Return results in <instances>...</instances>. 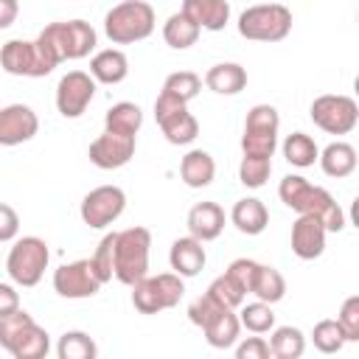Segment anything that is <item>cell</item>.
<instances>
[{"label": "cell", "mask_w": 359, "mask_h": 359, "mask_svg": "<svg viewBox=\"0 0 359 359\" xmlns=\"http://www.w3.org/2000/svg\"><path fill=\"white\" fill-rule=\"evenodd\" d=\"M278 196L286 208L297 210V213H311V216H320L323 224L328 227V233H339L345 227V216L339 210V205L334 202V196L320 188V185H311L306 177L300 174H286L278 185Z\"/></svg>", "instance_id": "obj_1"}, {"label": "cell", "mask_w": 359, "mask_h": 359, "mask_svg": "<svg viewBox=\"0 0 359 359\" xmlns=\"http://www.w3.org/2000/svg\"><path fill=\"white\" fill-rule=\"evenodd\" d=\"M0 345L14 359H42L50 351L48 331L39 328L25 309L0 317Z\"/></svg>", "instance_id": "obj_2"}, {"label": "cell", "mask_w": 359, "mask_h": 359, "mask_svg": "<svg viewBox=\"0 0 359 359\" xmlns=\"http://www.w3.org/2000/svg\"><path fill=\"white\" fill-rule=\"evenodd\" d=\"M62 59L53 53V48L36 36L34 42L28 39H8L0 48V65L8 76H28V79H42L48 76Z\"/></svg>", "instance_id": "obj_3"}, {"label": "cell", "mask_w": 359, "mask_h": 359, "mask_svg": "<svg viewBox=\"0 0 359 359\" xmlns=\"http://www.w3.org/2000/svg\"><path fill=\"white\" fill-rule=\"evenodd\" d=\"M154 8L146 0H123L118 6H112L104 17V34L109 36V42L115 45H132L140 42L146 36H151L154 31Z\"/></svg>", "instance_id": "obj_4"}, {"label": "cell", "mask_w": 359, "mask_h": 359, "mask_svg": "<svg viewBox=\"0 0 359 359\" xmlns=\"http://www.w3.org/2000/svg\"><path fill=\"white\" fill-rule=\"evenodd\" d=\"M292 31V11L283 3H258L238 14V34L250 42H280Z\"/></svg>", "instance_id": "obj_5"}, {"label": "cell", "mask_w": 359, "mask_h": 359, "mask_svg": "<svg viewBox=\"0 0 359 359\" xmlns=\"http://www.w3.org/2000/svg\"><path fill=\"white\" fill-rule=\"evenodd\" d=\"M149 250L151 233L146 227H126L115 238V278L126 286H135L149 275Z\"/></svg>", "instance_id": "obj_6"}, {"label": "cell", "mask_w": 359, "mask_h": 359, "mask_svg": "<svg viewBox=\"0 0 359 359\" xmlns=\"http://www.w3.org/2000/svg\"><path fill=\"white\" fill-rule=\"evenodd\" d=\"M50 250L39 236H22L6 255V272L17 286H36L48 269Z\"/></svg>", "instance_id": "obj_7"}, {"label": "cell", "mask_w": 359, "mask_h": 359, "mask_svg": "<svg viewBox=\"0 0 359 359\" xmlns=\"http://www.w3.org/2000/svg\"><path fill=\"white\" fill-rule=\"evenodd\" d=\"M185 294L182 275L177 272H160L154 278H143L132 286V306L140 314H157L165 309H174Z\"/></svg>", "instance_id": "obj_8"}, {"label": "cell", "mask_w": 359, "mask_h": 359, "mask_svg": "<svg viewBox=\"0 0 359 359\" xmlns=\"http://www.w3.org/2000/svg\"><path fill=\"white\" fill-rule=\"evenodd\" d=\"M39 36L53 48V53L65 59H84L98 45L95 28L87 20H67V22H50L39 31Z\"/></svg>", "instance_id": "obj_9"}, {"label": "cell", "mask_w": 359, "mask_h": 359, "mask_svg": "<svg viewBox=\"0 0 359 359\" xmlns=\"http://www.w3.org/2000/svg\"><path fill=\"white\" fill-rule=\"evenodd\" d=\"M278 129H280L278 109L272 104H255L244 118L241 151L255 157H272L278 149Z\"/></svg>", "instance_id": "obj_10"}, {"label": "cell", "mask_w": 359, "mask_h": 359, "mask_svg": "<svg viewBox=\"0 0 359 359\" xmlns=\"http://www.w3.org/2000/svg\"><path fill=\"white\" fill-rule=\"evenodd\" d=\"M309 115L314 126H320L328 135H348L359 123V104L351 95H317L309 107Z\"/></svg>", "instance_id": "obj_11"}, {"label": "cell", "mask_w": 359, "mask_h": 359, "mask_svg": "<svg viewBox=\"0 0 359 359\" xmlns=\"http://www.w3.org/2000/svg\"><path fill=\"white\" fill-rule=\"evenodd\" d=\"M154 121L171 146H185V143L196 140V135H199V121L188 112V104H182L165 93H160L154 101Z\"/></svg>", "instance_id": "obj_12"}, {"label": "cell", "mask_w": 359, "mask_h": 359, "mask_svg": "<svg viewBox=\"0 0 359 359\" xmlns=\"http://www.w3.org/2000/svg\"><path fill=\"white\" fill-rule=\"evenodd\" d=\"M104 286L93 258H81V261H70V264H62L56 272H53V292L59 297H67V300H81V297H93L98 294V289Z\"/></svg>", "instance_id": "obj_13"}, {"label": "cell", "mask_w": 359, "mask_h": 359, "mask_svg": "<svg viewBox=\"0 0 359 359\" xmlns=\"http://www.w3.org/2000/svg\"><path fill=\"white\" fill-rule=\"evenodd\" d=\"M126 208V194L118 185H98L81 199V222L93 230L109 227Z\"/></svg>", "instance_id": "obj_14"}, {"label": "cell", "mask_w": 359, "mask_h": 359, "mask_svg": "<svg viewBox=\"0 0 359 359\" xmlns=\"http://www.w3.org/2000/svg\"><path fill=\"white\" fill-rule=\"evenodd\" d=\"M95 98V79L84 70H70L56 84V109L62 118H81Z\"/></svg>", "instance_id": "obj_15"}, {"label": "cell", "mask_w": 359, "mask_h": 359, "mask_svg": "<svg viewBox=\"0 0 359 359\" xmlns=\"http://www.w3.org/2000/svg\"><path fill=\"white\" fill-rule=\"evenodd\" d=\"M135 137L137 135H123V132H112V129H104V135H98L93 143H90V163L104 168V171H112V168H121L126 165L132 157H135Z\"/></svg>", "instance_id": "obj_16"}, {"label": "cell", "mask_w": 359, "mask_h": 359, "mask_svg": "<svg viewBox=\"0 0 359 359\" xmlns=\"http://www.w3.org/2000/svg\"><path fill=\"white\" fill-rule=\"evenodd\" d=\"M39 129V118L28 104H8L0 109V146H20Z\"/></svg>", "instance_id": "obj_17"}, {"label": "cell", "mask_w": 359, "mask_h": 359, "mask_svg": "<svg viewBox=\"0 0 359 359\" xmlns=\"http://www.w3.org/2000/svg\"><path fill=\"white\" fill-rule=\"evenodd\" d=\"M325 236H328V227L323 224L320 216L297 213V222L292 224V252L303 261H314L325 250Z\"/></svg>", "instance_id": "obj_18"}, {"label": "cell", "mask_w": 359, "mask_h": 359, "mask_svg": "<svg viewBox=\"0 0 359 359\" xmlns=\"http://www.w3.org/2000/svg\"><path fill=\"white\" fill-rule=\"evenodd\" d=\"M205 241H199L196 236H182L171 244V252H168V264L177 275L182 278H194L205 269V261H208V252L202 247Z\"/></svg>", "instance_id": "obj_19"}, {"label": "cell", "mask_w": 359, "mask_h": 359, "mask_svg": "<svg viewBox=\"0 0 359 359\" xmlns=\"http://www.w3.org/2000/svg\"><path fill=\"white\" fill-rule=\"evenodd\" d=\"M202 331H205L208 345H213V348H230V345H236V339H238L241 317H238L230 306H219V309L205 320Z\"/></svg>", "instance_id": "obj_20"}, {"label": "cell", "mask_w": 359, "mask_h": 359, "mask_svg": "<svg viewBox=\"0 0 359 359\" xmlns=\"http://www.w3.org/2000/svg\"><path fill=\"white\" fill-rule=\"evenodd\" d=\"M188 233L196 236L199 241H213L224 230V210L216 202H196L188 210Z\"/></svg>", "instance_id": "obj_21"}, {"label": "cell", "mask_w": 359, "mask_h": 359, "mask_svg": "<svg viewBox=\"0 0 359 359\" xmlns=\"http://www.w3.org/2000/svg\"><path fill=\"white\" fill-rule=\"evenodd\" d=\"M182 11L205 31H222L230 22L227 0H182Z\"/></svg>", "instance_id": "obj_22"}, {"label": "cell", "mask_w": 359, "mask_h": 359, "mask_svg": "<svg viewBox=\"0 0 359 359\" xmlns=\"http://www.w3.org/2000/svg\"><path fill=\"white\" fill-rule=\"evenodd\" d=\"M205 87L213 90L216 95H236L247 87V70L238 62H219V65L208 67Z\"/></svg>", "instance_id": "obj_23"}, {"label": "cell", "mask_w": 359, "mask_h": 359, "mask_svg": "<svg viewBox=\"0 0 359 359\" xmlns=\"http://www.w3.org/2000/svg\"><path fill=\"white\" fill-rule=\"evenodd\" d=\"M230 222L236 224L238 233H244V236H258V233L266 230V224H269V213H266V208H264L261 199H255V196H244V199H238V202L233 205V210H230Z\"/></svg>", "instance_id": "obj_24"}, {"label": "cell", "mask_w": 359, "mask_h": 359, "mask_svg": "<svg viewBox=\"0 0 359 359\" xmlns=\"http://www.w3.org/2000/svg\"><path fill=\"white\" fill-rule=\"evenodd\" d=\"M90 73L95 81L101 84H121L126 76H129V59L123 50L118 48H107V50H98L93 59H90Z\"/></svg>", "instance_id": "obj_25"}, {"label": "cell", "mask_w": 359, "mask_h": 359, "mask_svg": "<svg viewBox=\"0 0 359 359\" xmlns=\"http://www.w3.org/2000/svg\"><path fill=\"white\" fill-rule=\"evenodd\" d=\"M180 177L188 188H208L216 177V163L205 149H191L180 163Z\"/></svg>", "instance_id": "obj_26"}, {"label": "cell", "mask_w": 359, "mask_h": 359, "mask_svg": "<svg viewBox=\"0 0 359 359\" xmlns=\"http://www.w3.org/2000/svg\"><path fill=\"white\" fill-rule=\"evenodd\" d=\"M320 168L328 177H334V180H342V177L353 174V168H356V149L351 143H345V140L328 143L320 151Z\"/></svg>", "instance_id": "obj_27"}, {"label": "cell", "mask_w": 359, "mask_h": 359, "mask_svg": "<svg viewBox=\"0 0 359 359\" xmlns=\"http://www.w3.org/2000/svg\"><path fill=\"white\" fill-rule=\"evenodd\" d=\"M199 31H202V28L180 8L177 14H171V17L165 20V25H163V39H165V45L174 48V50H185V48L196 45Z\"/></svg>", "instance_id": "obj_28"}, {"label": "cell", "mask_w": 359, "mask_h": 359, "mask_svg": "<svg viewBox=\"0 0 359 359\" xmlns=\"http://www.w3.org/2000/svg\"><path fill=\"white\" fill-rule=\"evenodd\" d=\"M283 157H286V163L294 165V168H309V165H314V163L320 160V149H317V143H314L311 135H306V132H292V135L283 140Z\"/></svg>", "instance_id": "obj_29"}, {"label": "cell", "mask_w": 359, "mask_h": 359, "mask_svg": "<svg viewBox=\"0 0 359 359\" xmlns=\"http://www.w3.org/2000/svg\"><path fill=\"white\" fill-rule=\"evenodd\" d=\"M143 126V112L137 104L132 101H118L107 109L104 115V129L112 132H123V135H137V129Z\"/></svg>", "instance_id": "obj_30"}, {"label": "cell", "mask_w": 359, "mask_h": 359, "mask_svg": "<svg viewBox=\"0 0 359 359\" xmlns=\"http://www.w3.org/2000/svg\"><path fill=\"white\" fill-rule=\"evenodd\" d=\"M269 348L275 359H300L306 351V337L294 325H280V328H272Z\"/></svg>", "instance_id": "obj_31"}, {"label": "cell", "mask_w": 359, "mask_h": 359, "mask_svg": "<svg viewBox=\"0 0 359 359\" xmlns=\"http://www.w3.org/2000/svg\"><path fill=\"white\" fill-rule=\"evenodd\" d=\"M252 294H255L258 300H264V303H278V300H283V294H286V280H283V275H280L275 266L261 264L258 272H255V280H252Z\"/></svg>", "instance_id": "obj_32"}, {"label": "cell", "mask_w": 359, "mask_h": 359, "mask_svg": "<svg viewBox=\"0 0 359 359\" xmlns=\"http://www.w3.org/2000/svg\"><path fill=\"white\" fill-rule=\"evenodd\" d=\"M56 356L59 359H95L98 356V345L84 331H65L59 337Z\"/></svg>", "instance_id": "obj_33"}, {"label": "cell", "mask_w": 359, "mask_h": 359, "mask_svg": "<svg viewBox=\"0 0 359 359\" xmlns=\"http://www.w3.org/2000/svg\"><path fill=\"white\" fill-rule=\"evenodd\" d=\"M199 90H202V79H199L194 70H177V73L165 76V81H163V90H160V93H165V95H171V98L182 101V104H188L191 98H196V95H199Z\"/></svg>", "instance_id": "obj_34"}, {"label": "cell", "mask_w": 359, "mask_h": 359, "mask_svg": "<svg viewBox=\"0 0 359 359\" xmlns=\"http://www.w3.org/2000/svg\"><path fill=\"white\" fill-rule=\"evenodd\" d=\"M311 342L320 353H339L345 348V331L339 325V320H320L311 331Z\"/></svg>", "instance_id": "obj_35"}, {"label": "cell", "mask_w": 359, "mask_h": 359, "mask_svg": "<svg viewBox=\"0 0 359 359\" xmlns=\"http://www.w3.org/2000/svg\"><path fill=\"white\" fill-rule=\"evenodd\" d=\"M241 317V325L252 334H266L275 328V311H272V303H264V300H255V303H247L241 306L238 311Z\"/></svg>", "instance_id": "obj_36"}, {"label": "cell", "mask_w": 359, "mask_h": 359, "mask_svg": "<svg viewBox=\"0 0 359 359\" xmlns=\"http://www.w3.org/2000/svg\"><path fill=\"white\" fill-rule=\"evenodd\" d=\"M272 174V157H255V154H244L241 165H238V180L247 188H261Z\"/></svg>", "instance_id": "obj_37"}, {"label": "cell", "mask_w": 359, "mask_h": 359, "mask_svg": "<svg viewBox=\"0 0 359 359\" xmlns=\"http://www.w3.org/2000/svg\"><path fill=\"white\" fill-rule=\"evenodd\" d=\"M115 238H118V233H107L101 238V244L95 247V255H93V264H95L104 283L115 278Z\"/></svg>", "instance_id": "obj_38"}, {"label": "cell", "mask_w": 359, "mask_h": 359, "mask_svg": "<svg viewBox=\"0 0 359 359\" xmlns=\"http://www.w3.org/2000/svg\"><path fill=\"white\" fill-rule=\"evenodd\" d=\"M258 261H252V258H236L227 269H224V275L244 292V294H252V280H255V272H258Z\"/></svg>", "instance_id": "obj_39"}, {"label": "cell", "mask_w": 359, "mask_h": 359, "mask_svg": "<svg viewBox=\"0 0 359 359\" xmlns=\"http://www.w3.org/2000/svg\"><path fill=\"white\" fill-rule=\"evenodd\" d=\"M337 320H339V325L345 331V339L348 342H359V294H351V297L342 300Z\"/></svg>", "instance_id": "obj_40"}, {"label": "cell", "mask_w": 359, "mask_h": 359, "mask_svg": "<svg viewBox=\"0 0 359 359\" xmlns=\"http://www.w3.org/2000/svg\"><path fill=\"white\" fill-rule=\"evenodd\" d=\"M208 292H210L213 297H219V300H222L224 306H230V309H238V306L244 303V297H247V294H244L227 275H219V278L208 286Z\"/></svg>", "instance_id": "obj_41"}, {"label": "cell", "mask_w": 359, "mask_h": 359, "mask_svg": "<svg viewBox=\"0 0 359 359\" xmlns=\"http://www.w3.org/2000/svg\"><path fill=\"white\" fill-rule=\"evenodd\" d=\"M236 356L238 359H266V356H272V348L264 337H247L244 342L236 345Z\"/></svg>", "instance_id": "obj_42"}, {"label": "cell", "mask_w": 359, "mask_h": 359, "mask_svg": "<svg viewBox=\"0 0 359 359\" xmlns=\"http://www.w3.org/2000/svg\"><path fill=\"white\" fill-rule=\"evenodd\" d=\"M17 230H20V216H17V210L8 205V202H3L0 205V241H14V236H17Z\"/></svg>", "instance_id": "obj_43"}, {"label": "cell", "mask_w": 359, "mask_h": 359, "mask_svg": "<svg viewBox=\"0 0 359 359\" xmlns=\"http://www.w3.org/2000/svg\"><path fill=\"white\" fill-rule=\"evenodd\" d=\"M17 309H20V303H17L14 286H11V283H0V317H3V314H11V311H17Z\"/></svg>", "instance_id": "obj_44"}, {"label": "cell", "mask_w": 359, "mask_h": 359, "mask_svg": "<svg viewBox=\"0 0 359 359\" xmlns=\"http://www.w3.org/2000/svg\"><path fill=\"white\" fill-rule=\"evenodd\" d=\"M17 17V0H0V28H8Z\"/></svg>", "instance_id": "obj_45"}, {"label": "cell", "mask_w": 359, "mask_h": 359, "mask_svg": "<svg viewBox=\"0 0 359 359\" xmlns=\"http://www.w3.org/2000/svg\"><path fill=\"white\" fill-rule=\"evenodd\" d=\"M351 224L359 230V194H356V199H353V205H351Z\"/></svg>", "instance_id": "obj_46"}, {"label": "cell", "mask_w": 359, "mask_h": 359, "mask_svg": "<svg viewBox=\"0 0 359 359\" xmlns=\"http://www.w3.org/2000/svg\"><path fill=\"white\" fill-rule=\"evenodd\" d=\"M353 93H356V98H359V76L353 79Z\"/></svg>", "instance_id": "obj_47"}, {"label": "cell", "mask_w": 359, "mask_h": 359, "mask_svg": "<svg viewBox=\"0 0 359 359\" xmlns=\"http://www.w3.org/2000/svg\"><path fill=\"white\" fill-rule=\"evenodd\" d=\"M356 20H359V14H356Z\"/></svg>", "instance_id": "obj_48"}]
</instances>
